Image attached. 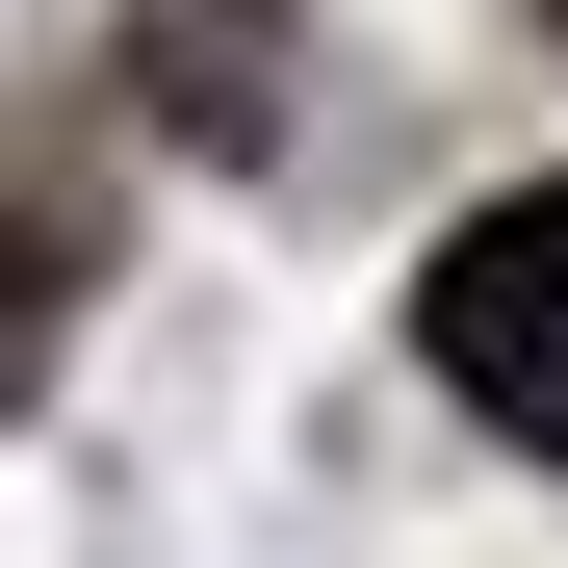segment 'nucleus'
<instances>
[{
    "label": "nucleus",
    "instance_id": "nucleus-1",
    "mask_svg": "<svg viewBox=\"0 0 568 568\" xmlns=\"http://www.w3.org/2000/svg\"><path fill=\"white\" fill-rule=\"evenodd\" d=\"M414 336H439V388L491 414V439L568 465V181H517V207H465L414 258Z\"/></svg>",
    "mask_w": 568,
    "mask_h": 568
},
{
    "label": "nucleus",
    "instance_id": "nucleus-2",
    "mask_svg": "<svg viewBox=\"0 0 568 568\" xmlns=\"http://www.w3.org/2000/svg\"><path fill=\"white\" fill-rule=\"evenodd\" d=\"M155 130L181 155H258L284 130V27H258V0H155Z\"/></svg>",
    "mask_w": 568,
    "mask_h": 568
},
{
    "label": "nucleus",
    "instance_id": "nucleus-3",
    "mask_svg": "<svg viewBox=\"0 0 568 568\" xmlns=\"http://www.w3.org/2000/svg\"><path fill=\"white\" fill-rule=\"evenodd\" d=\"M52 336H78V284H52V233H27V207H0V414L52 388Z\"/></svg>",
    "mask_w": 568,
    "mask_h": 568
},
{
    "label": "nucleus",
    "instance_id": "nucleus-4",
    "mask_svg": "<svg viewBox=\"0 0 568 568\" xmlns=\"http://www.w3.org/2000/svg\"><path fill=\"white\" fill-rule=\"evenodd\" d=\"M542 27H568V0H542Z\"/></svg>",
    "mask_w": 568,
    "mask_h": 568
}]
</instances>
